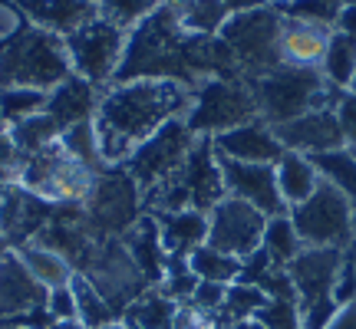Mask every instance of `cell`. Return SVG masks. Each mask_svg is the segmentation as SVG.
Returning <instances> with one entry per match:
<instances>
[{
	"mask_svg": "<svg viewBox=\"0 0 356 329\" xmlns=\"http://www.w3.org/2000/svg\"><path fill=\"white\" fill-rule=\"evenodd\" d=\"M218 164H221V178H225V194L228 198L251 204L267 217L291 214L287 204L280 201L274 164H248V162H231V158H218Z\"/></svg>",
	"mask_w": 356,
	"mask_h": 329,
	"instance_id": "15",
	"label": "cell"
},
{
	"mask_svg": "<svg viewBox=\"0 0 356 329\" xmlns=\"http://www.w3.org/2000/svg\"><path fill=\"white\" fill-rule=\"evenodd\" d=\"M346 92H353V96H356V73H353V83H350V89H346Z\"/></svg>",
	"mask_w": 356,
	"mask_h": 329,
	"instance_id": "51",
	"label": "cell"
},
{
	"mask_svg": "<svg viewBox=\"0 0 356 329\" xmlns=\"http://www.w3.org/2000/svg\"><path fill=\"white\" fill-rule=\"evenodd\" d=\"M211 145H215L218 158L248 162V164H274L280 155L287 152L264 119H254V122H244L238 128H228V132L215 135Z\"/></svg>",
	"mask_w": 356,
	"mask_h": 329,
	"instance_id": "18",
	"label": "cell"
},
{
	"mask_svg": "<svg viewBox=\"0 0 356 329\" xmlns=\"http://www.w3.org/2000/svg\"><path fill=\"white\" fill-rule=\"evenodd\" d=\"M225 198V178H221V164H218L215 145L211 139L195 142L185 164L178 168L172 178L152 191L142 194V211L145 214H162V211H211L218 201Z\"/></svg>",
	"mask_w": 356,
	"mask_h": 329,
	"instance_id": "2",
	"label": "cell"
},
{
	"mask_svg": "<svg viewBox=\"0 0 356 329\" xmlns=\"http://www.w3.org/2000/svg\"><path fill=\"white\" fill-rule=\"evenodd\" d=\"M165 3H172V0H165Z\"/></svg>",
	"mask_w": 356,
	"mask_h": 329,
	"instance_id": "58",
	"label": "cell"
},
{
	"mask_svg": "<svg viewBox=\"0 0 356 329\" xmlns=\"http://www.w3.org/2000/svg\"><path fill=\"white\" fill-rule=\"evenodd\" d=\"M26 30H30V20H26V13L17 7V0H0V56L10 50Z\"/></svg>",
	"mask_w": 356,
	"mask_h": 329,
	"instance_id": "36",
	"label": "cell"
},
{
	"mask_svg": "<svg viewBox=\"0 0 356 329\" xmlns=\"http://www.w3.org/2000/svg\"><path fill=\"white\" fill-rule=\"evenodd\" d=\"M13 253L20 257V264L37 277V283H43L47 290H60V287H70V280L76 273V267L66 260L60 251H53L40 241H26L20 247H13Z\"/></svg>",
	"mask_w": 356,
	"mask_h": 329,
	"instance_id": "24",
	"label": "cell"
},
{
	"mask_svg": "<svg viewBox=\"0 0 356 329\" xmlns=\"http://www.w3.org/2000/svg\"><path fill=\"white\" fill-rule=\"evenodd\" d=\"M99 329H132L126 323V319H115V323H109V326H99Z\"/></svg>",
	"mask_w": 356,
	"mask_h": 329,
	"instance_id": "50",
	"label": "cell"
},
{
	"mask_svg": "<svg viewBox=\"0 0 356 329\" xmlns=\"http://www.w3.org/2000/svg\"><path fill=\"white\" fill-rule=\"evenodd\" d=\"M340 264L343 251H320V247H304L287 264V280L293 287V303L304 329H323L340 310L333 296Z\"/></svg>",
	"mask_w": 356,
	"mask_h": 329,
	"instance_id": "7",
	"label": "cell"
},
{
	"mask_svg": "<svg viewBox=\"0 0 356 329\" xmlns=\"http://www.w3.org/2000/svg\"><path fill=\"white\" fill-rule=\"evenodd\" d=\"M159 224V241L165 247L168 260H185L208 241V214L204 211H162L152 214Z\"/></svg>",
	"mask_w": 356,
	"mask_h": 329,
	"instance_id": "22",
	"label": "cell"
},
{
	"mask_svg": "<svg viewBox=\"0 0 356 329\" xmlns=\"http://www.w3.org/2000/svg\"><path fill=\"white\" fill-rule=\"evenodd\" d=\"M119 241H122V247L129 251L132 264L139 267V273L149 280V287H159L162 277H165V270H168V253H165V247H162V241H159V224H155V217L142 214Z\"/></svg>",
	"mask_w": 356,
	"mask_h": 329,
	"instance_id": "21",
	"label": "cell"
},
{
	"mask_svg": "<svg viewBox=\"0 0 356 329\" xmlns=\"http://www.w3.org/2000/svg\"><path fill=\"white\" fill-rule=\"evenodd\" d=\"M13 247H10V241H7V237H3V234H0V260H3V257H7V253H10Z\"/></svg>",
	"mask_w": 356,
	"mask_h": 329,
	"instance_id": "49",
	"label": "cell"
},
{
	"mask_svg": "<svg viewBox=\"0 0 356 329\" xmlns=\"http://www.w3.org/2000/svg\"><path fill=\"white\" fill-rule=\"evenodd\" d=\"M26 155L17 149V142L10 139L7 128H0V185H20Z\"/></svg>",
	"mask_w": 356,
	"mask_h": 329,
	"instance_id": "38",
	"label": "cell"
},
{
	"mask_svg": "<svg viewBox=\"0 0 356 329\" xmlns=\"http://www.w3.org/2000/svg\"><path fill=\"white\" fill-rule=\"evenodd\" d=\"M225 293H228V287H221V283H202V280H198V287H195V293H191L188 303L202 306V310H208V313H218V317H221Z\"/></svg>",
	"mask_w": 356,
	"mask_h": 329,
	"instance_id": "41",
	"label": "cell"
},
{
	"mask_svg": "<svg viewBox=\"0 0 356 329\" xmlns=\"http://www.w3.org/2000/svg\"><path fill=\"white\" fill-rule=\"evenodd\" d=\"M277 142L287 149V152H300V155H323L333 152V149H343V128H340V119L333 112V106H323V109H314V112L300 115V119H291L284 126H270Z\"/></svg>",
	"mask_w": 356,
	"mask_h": 329,
	"instance_id": "16",
	"label": "cell"
},
{
	"mask_svg": "<svg viewBox=\"0 0 356 329\" xmlns=\"http://www.w3.org/2000/svg\"><path fill=\"white\" fill-rule=\"evenodd\" d=\"M353 73H356V40L333 30L327 56H323V63H320V76L327 79L337 92H346L350 83H353Z\"/></svg>",
	"mask_w": 356,
	"mask_h": 329,
	"instance_id": "30",
	"label": "cell"
},
{
	"mask_svg": "<svg viewBox=\"0 0 356 329\" xmlns=\"http://www.w3.org/2000/svg\"><path fill=\"white\" fill-rule=\"evenodd\" d=\"M198 135L185 126V119H175L155 132L149 142H142L136 152L129 155V162L122 164L126 175L139 185V191H152L155 185H162L165 178H172L185 164L188 152L195 149Z\"/></svg>",
	"mask_w": 356,
	"mask_h": 329,
	"instance_id": "12",
	"label": "cell"
},
{
	"mask_svg": "<svg viewBox=\"0 0 356 329\" xmlns=\"http://www.w3.org/2000/svg\"><path fill=\"white\" fill-rule=\"evenodd\" d=\"M323 329H356V300H350V303L340 306Z\"/></svg>",
	"mask_w": 356,
	"mask_h": 329,
	"instance_id": "45",
	"label": "cell"
},
{
	"mask_svg": "<svg viewBox=\"0 0 356 329\" xmlns=\"http://www.w3.org/2000/svg\"><path fill=\"white\" fill-rule=\"evenodd\" d=\"M47 313H50V319L56 326H60V323H76V300H73V290H70V287L50 290Z\"/></svg>",
	"mask_w": 356,
	"mask_h": 329,
	"instance_id": "40",
	"label": "cell"
},
{
	"mask_svg": "<svg viewBox=\"0 0 356 329\" xmlns=\"http://www.w3.org/2000/svg\"><path fill=\"white\" fill-rule=\"evenodd\" d=\"M172 13H175L181 33L198 40L218 37L221 26L228 24L225 0H172Z\"/></svg>",
	"mask_w": 356,
	"mask_h": 329,
	"instance_id": "25",
	"label": "cell"
},
{
	"mask_svg": "<svg viewBox=\"0 0 356 329\" xmlns=\"http://www.w3.org/2000/svg\"><path fill=\"white\" fill-rule=\"evenodd\" d=\"M343 257H346V264H350V267H353V270H356V241H353V244H350V247H346V251H343Z\"/></svg>",
	"mask_w": 356,
	"mask_h": 329,
	"instance_id": "47",
	"label": "cell"
},
{
	"mask_svg": "<svg viewBox=\"0 0 356 329\" xmlns=\"http://www.w3.org/2000/svg\"><path fill=\"white\" fill-rule=\"evenodd\" d=\"M330 37L333 24L284 17L277 43L280 66H287V69H320L323 56H327V47H330Z\"/></svg>",
	"mask_w": 356,
	"mask_h": 329,
	"instance_id": "17",
	"label": "cell"
},
{
	"mask_svg": "<svg viewBox=\"0 0 356 329\" xmlns=\"http://www.w3.org/2000/svg\"><path fill=\"white\" fill-rule=\"evenodd\" d=\"M261 7H267V0H225V10H228V17L261 10Z\"/></svg>",
	"mask_w": 356,
	"mask_h": 329,
	"instance_id": "46",
	"label": "cell"
},
{
	"mask_svg": "<svg viewBox=\"0 0 356 329\" xmlns=\"http://www.w3.org/2000/svg\"><path fill=\"white\" fill-rule=\"evenodd\" d=\"M280 26H284V13L274 3H267L261 10L228 17V24L221 26L218 37L228 47L241 79L267 76V73H274L280 66L277 56Z\"/></svg>",
	"mask_w": 356,
	"mask_h": 329,
	"instance_id": "6",
	"label": "cell"
},
{
	"mask_svg": "<svg viewBox=\"0 0 356 329\" xmlns=\"http://www.w3.org/2000/svg\"><path fill=\"white\" fill-rule=\"evenodd\" d=\"M89 3H99V0H89Z\"/></svg>",
	"mask_w": 356,
	"mask_h": 329,
	"instance_id": "56",
	"label": "cell"
},
{
	"mask_svg": "<svg viewBox=\"0 0 356 329\" xmlns=\"http://www.w3.org/2000/svg\"><path fill=\"white\" fill-rule=\"evenodd\" d=\"M47 96L50 92H40V89H24V86H3L0 89V122L3 128L24 122L30 115H37L47 109Z\"/></svg>",
	"mask_w": 356,
	"mask_h": 329,
	"instance_id": "34",
	"label": "cell"
},
{
	"mask_svg": "<svg viewBox=\"0 0 356 329\" xmlns=\"http://www.w3.org/2000/svg\"><path fill=\"white\" fill-rule=\"evenodd\" d=\"M267 3H274V7H280V3H291V0H267Z\"/></svg>",
	"mask_w": 356,
	"mask_h": 329,
	"instance_id": "52",
	"label": "cell"
},
{
	"mask_svg": "<svg viewBox=\"0 0 356 329\" xmlns=\"http://www.w3.org/2000/svg\"><path fill=\"white\" fill-rule=\"evenodd\" d=\"M264 230H267V214L225 194L208 211V241L204 244L234 257V260H251L261 251V244H264Z\"/></svg>",
	"mask_w": 356,
	"mask_h": 329,
	"instance_id": "13",
	"label": "cell"
},
{
	"mask_svg": "<svg viewBox=\"0 0 356 329\" xmlns=\"http://www.w3.org/2000/svg\"><path fill=\"white\" fill-rule=\"evenodd\" d=\"M96 175L99 171H92L79 158H73L63 142L56 139L47 149L26 155L20 188H26L30 194H37L40 201L53 204V208H73V204L86 201Z\"/></svg>",
	"mask_w": 356,
	"mask_h": 329,
	"instance_id": "5",
	"label": "cell"
},
{
	"mask_svg": "<svg viewBox=\"0 0 356 329\" xmlns=\"http://www.w3.org/2000/svg\"><path fill=\"white\" fill-rule=\"evenodd\" d=\"M175 313H178L175 300H168L159 287H149L126 306L122 319L132 329H175Z\"/></svg>",
	"mask_w": 356,
	"mask_h": 329,
	"instance_id": "26",
	"label": "cell"
},
{
	"mask_svg": "<svg viewBox=\"0 0 356 329\" xmlns=\"http://www.w3.org/2000/svg\"><path fill=\"white\" fill-rule=\"evenodd\" d=\"M47 300H50V290L37 283V277L10 251L0 260V329L20 326L30 317L43 313Z\"/></svg>",
	"mask_w": 356,
	"mask_h": 329,
	"instance_id": "14",
	"label": "cell"
},
{
	"mask_svg": "<svg viewBox=\"0 0 356 329\" xmlns=\"http://www.w3.org/2000/svg\"><path fill=\"white\" fill-rule=\"evenodd\" d=\"M287 217L304 247L346 251L353 244V204L327 181H320V188L304 204L291 208Z\"/></svg>",
	"mask_w": 356,
	"mask_h": 329,
	"instance_id": "10",
	"label": "cell"
},
{
	"mask_svg": "<svg viewBox=\"0 0 356 329\" xmlns=\"http://www.w3.org/2000/svg\"><path fill=\"white\" fill-rule=\"evenodd\" d=\"M175 329H225V319L195 303H178Z\"/></svg>",
	"mask_w": 356,
	"mask_h": 329,
	"instance_id": "39",
	"label": "cell"
},
{
	"mask_svg": "<svg viewBox=\"0 0 356 329\" xmlns=\"http://www.w3.org/2000/svg\"><path fill=\"white\" fill-rule=\"evenodd\" d=\"M353 241H356V208H353Z\"/></svg>",
	"mask_w": 356,
	"mask_h": 329,
	"instance_id": "53",
	"label": "cell"
},
{
	"mask_svg": "<svg viewBox=\"0 0 356 329\" xmlns=\"http://www.w3.org/2000/svg\"><path fill=\"white\" fill-rule=\"evenodd\" d=\"M267 296L257 283L251 280H238V283H231L228 293H225V306H221V319L228 323V326H238L244 319H254L257 310H264L267 306Z\"/></svg>",
	"mask_w": 356,
	"mask_h": 329,
	"instance_id": "32",
	"label": "cell"
},
{
	"mask_svg": "<svg viewBox=\"0 0 356 329\" xmlns=\"http://www.w3.org/2000/svg\"><path fill=\"white\" fill-rule=\"evenodd\" d=\"M251 92L257 102V115L267 126H284L291 119L323 109V106H337L340 92L320 76V69H287L277 66L274 73L257 79H248Z\"/></svg>",
	"mask_w": 356,
	"mask_h": 329,
	"instance_id": "3",
	"label": "cell"
},
{
	"mask_svg": "<svg viewBox=\"0 0 356 329\" xmlns=\"http://www.w3.org/2000/svg\"><path fill=\"white\" fill-rule=\"evenodd\" d=\"M70 76H73V66H70L63 37H56L50 30H40V26H30L24 37L0 56V89L24 86L50 92Z\"/></svg>",
	"mask_w": 356,
	"mask_h": 329,
	"instance_id": "4",
	"label": "cell"
},
{
	"mask_svg": "<svg viewBox=\"0 0 356 329\" xmlns=\"http://www.w3.org/2000/svg\"><path fill=\"white\" fill-rule=\"evenodd\" d=\"M83 217L96 237H122L145 211H142V191L126 175V168H106L96 175L92 191L79 204Z\"/></svg>",
	"mask_w": 356,
	"mask_h": 329,
	"instance_id": "11",
	"label": "cell"
},
{
	"mask_svg": "<svg viewBox=\"0 0 356 329\" xmlns=\"http://www.w3.org/2000/svg\"><path fill=\"white\" fill-rule=\"evenodd\" d=\"M63 43H66V53H70L73 73L79 79L92 83L96 89H106L113 86L115 76H119L129 33L119 30L115 24H109V20H102V17H92L79 30L66 33Z\"/></svg>",
	"mask_w": 356,
	"mask_h": 329,
	"instance_id": "9",
	"label": "cell"
},
{
	"mask_svg": "<svg viewBox=\"0 0 356 329\" xmlns=\"http://www.w3.org/2000/svg\"><path fill=\"white\" fill-rule=\"evenodd\" d=\"M300 251H304V244H300V237H297L291 217H287V214L267 217L264 244H261V253H264L267 264L277 267V270H287V264H291Z\"/></svg>",
	"mask_w": 356,
	"mask_h": 329,
	"instance_id": "31",
	"label": "cell"
},
{
	"mask_svg": "<svg viewBox=\"0 0 356 329\" xmlns=\"http://www.w3.org/2000/svg\"><path fill=\"white\" fill-rule=\"evenodd\" d=\"M333 112H337V119H340L346 145H353L356 149V96L353 92H340V99H337V106H333Z\"/></svg>",
	"mask_w": 356,
	"mask_h": 329,
	"instance_id": "42",
	"label": "cell"
},
{
	"mask_svg": "<svg viewBox=\"0 0 356 329\" xmlns=\"http://www.w3.org/2000/svg\"><path fill=\"white\" fill-rule=\"evenodd\" d=\"M257 323L264 329H304L300 326V313H297V303L293 300H267L264 310H257Z\"/></svg>",
	"mask_w": 356,
	"mask_h": 329,
	"instance_id": "37",
	"label": "cell"
},
{
	"mask_svg": "<svg viewBox=\"0 0 356 329\" xmlns=\"http://www.w3.org/2000/svg\"><path fill=\"white\" fill-rule=\"evenodd\" d=\"M7 132H10V139L17 142V149H20L24 155L40 152V149L53 145V142L63 135V128L56 126V119H53V115H47V112L30 115V119H24V122L10 126Z\"/></svg>",
	"mask_w": 356,
	"mask_h": 329,
	"instance_id": "33",
	"label": "cell"
},
{
	"mask_svg": "<svg viewBox=\"0 0 356 329\" xmlns=\"http://www.w3.org/2000/svg\"><path fill=\"white\" fill-rule=\"evenodd\" d=\"M231 329H264L257 319H244V323H238V326H231Z\"/></svg>",
	"mask_w": 356,
	"mask_h": 329,
	"instance_id": "48",
	"label": "cell"
},
{
	"mask_svg": "<svg viewBox=\"0 0 356 329\" xmlns=\"http://www.w3.org/2000/svg\"><path fill=\"white\" fill-rule=\"evenodd\" d=\"M254 119H261V115H257V102L248 79L211 76L195 86V99H191V109L185 115V126L202 139H215L221 132L254 122Z\"/></svg>",
	"mask_w": 356,
	"mask_h": 329,
	"instance_id": "8",
	"label": "cell"
},
{
	"mask_svg": "<svg viewBox=\"0 0 356 329\" xmlns=\"http://www.w3.org/2000/svg\"><path fill=\"white\" fill-rule=\"evenodd\" d=\"M17 7L26 13L30 26L50 30L56 37H66L83 24H89L92 17H99L96 3H89V0H17Z\"/></svg>",
	"mask_w": 356,
	"mask_h": 329,
	"instance_id": "20",
	"label": "cell"
},
{
	"mask_svg": "<svg viewBox=\"0 0 356 329\" xmlns=\"http://www.w3.org/2000/svg\"><path fill=\"white\" fill-rule=\"evenodd\" d=\"M185 264H188V270L202 280V283L231 287V283H238V280L244 277V260H234V257L215 251V247H208V244H202L198 251H191L188 257H185Z\"/></svg>",
	"mask_w": 356,
	"mask_h": 329,
	"instance_id": "27",
	"label": "cell"
},
{
	"mask_svg": "<svg viewBox=\"0 0 356 329\" xmlns=\"http://www.w3.org/2000/svg\"><path fill=\"white\" fill-rule=\"evenodd\" d=\"M195 99V86L181 79H122L102 89L92 132L106 168H122L129 155L149 142L162 126L185 119Z\"/></svg>",
	"mask_w": 356,
	"mask_h": 329,
	"instance_id": "1",
	"label": "cell"
},
{
	"mask_svg": "<svg viewBox=\"0 0 356 329\" xmlns=\"http://www.w3.org/2000/svg\"><path fill=\"white\" fill-rule=\"evenodd\" d=\"M162 3H165V0H99L96 10H99L102 20H109V24H115L119 30L129 33V30H136L145 17H152Z\"/></svg>",
	"mask_w": 356,
	"mask_h": 329,
	"instance_id": "35",
	"label": "cell"
},
{
	"mask_svg": "<svg viewBox=\"0 0 356 329\" xmlns=\"http://www.w3.org/2000/svg\"><path fill=\"white\" fill-rule=\"evenodd\" d=\"M343 3H353V7H356V0H343Z\"/></svg>",
	"mask_w": 356,
	"mask_h": 329,
	"instance_id": "54",
	"label": "cell"
},
{
	"mask_svg": "<svg viewBox=\"0 0 356 329\" xmlns=\"http://www.w3.org/2000/svg\"><path fill=\"white\" fill-rule=\"evenodd\" d=\"M333 296H337V306L350 303V300H356V270L350 264H340V273H337V287H333Z\"/></svg>",
	"mask_w": 356,
	"mask_h": 329,
	"instance_id": "43",
	"label": "cell"
},
{
	"mask_svg": "<svg viewBox=\"0 0 356 329\" xmlns=\"http://www.w3.org/2000/svg\"><path fill=\"white\" fill-rule=\"evenodd\" d=\"M314 164H317L320 181H327L343 194L346 201L356 208V149L353 145H343V149H333V152L314 155Z\"/></svg>",
	"mask_w": 356,
	"mask_h": 329,
	"instance_id": "29",
	"label": "cell"
},
{
	"mask_svg": "<svg viewBox=\"0 0 356 329\" xmlns=\"http://www.w3.org/2000/svg\"><path fill=\"white\" fill-rule=\"evenodd\" d=\"M99 96H102V89H96L92 83H86V79H79L76 73H73V76L63 79L56 89H50L43 112L53 115L56 126L66 132V128H73V126L92 122L96 106H99Z\"/></svg>",
	"mask_w": 356,
	"mask_h": 329,
	"instance_id": "19",
	"label": "cell"
},
{
	"mask_svg": "<svg viewBox=\"0 0 356 329\" xmlns=\"http://www.w3.org/2000/svg\"><path fill=\"white\" fill-rule=\"evenodd\" d=\"M0 128H3V122H0Z\"/></svg>",
	"mask_w": 356,
	"mask_h": 329,
	"instance_id": "57",
	"label": "cell"
},
{
	"mask_svg": "<svg viewBox=\"0 0 356 329\" xmlns=\"http://www.w3.org/2000/svg\"><path fill=\"white\" fill-rule=\"evenodd\" d=\"M333 30L343 33V37L356 40V7L353 3H343V7L337 10V17H333Z\"/></svg>",
	"mask_w": 356,
	"mask_h": 329,
	"instance_id": "44",
	"label": "cell"
},
{
	"mask_svg": "<svg viewBox=\"0 0 356 329\" xmlns=\"http://www.w3.org/2000/svg\"><path fill=\"white\" fill-rule=\"evenodd\" d=\"M70 290H73V300H76V323L83 329H99V326L115 323V319H122L113 310V303H109V300L89 283V277H83L79 270L73 273V280H70Z\"/></svg>",
	"mask_w": 356,
	"mask_h": 329,
	"instance_id": "28",
	"label": "cell"
},
{
	"mask_svg": "<svg viewBox=\"0 0 356 329\" xmlns=\"http://www.w3.org/2000/svg\"><path fill=\"white\" fill-rule=\"evenodd\" d=\"M274 178H277V191H280V201L287 204V211L304 204L314 191L320 188V175H317V164L310 155L300 152H284L274 162Z\"/></svg>",
	"mask_w": 356,
	"mask_h": 329,
	"instance_id": "23",
	"label": "cell"
},
{
	"mask_svg": "<svg viewBox=\"0 0 356 329\" xmlns=\"http://www.w3.org/2000/svg\"><path fill=\"white\" fill-rule=\"evenodd\" d=\"M7 329H24V326H7Z\"/></svg>",
	"mask_w": 356,
	"mask_h": 329,
	"instance_id": "55",
	"label": "cell"
}]
</instances>
